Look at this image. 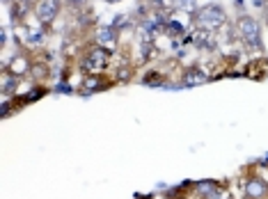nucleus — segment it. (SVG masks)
<instances>
[{
  "label": "nucleus",
  "instance_id": "f257e3e1",
  "mask_svg": "<svg viewBox=\"0 0 268 199\" xmlns=\"http://www.w3.org/2000/svg\"><path fill=\"white\" fill-rule=\"evenodd\" d=\"M222 18H225V14L220 12V7H204L202 12L197 14V26H202L204 30H213V28H218V23H222Z\"/></svg>",
  "mask_w": 268,
  "mask_h": 199
},
{
  "label": "nucleus",
  "instance_id": "f03ea898",
  "mask_svg": "<svg viewBox=\"0 0 268 199\" xmlns=\"http://www.w3.org/2000/svg\"><path fill=\"white\" fill-rule=\"evenodd\" d=\"M238 32H241V37L247 42V46H252V48H259L261 46V39H259V26L257 21H252V18H241V23H238Z\"/></svg>",
  "mask_w": 268,
  "mask_h": 199
},
{
  "label": "nucleus",
  "instance_id": "7ed1b4c3",
  "mask_svg": "<svg viewBox=\"0 0 268 199\" xmlns=\"http://www.w3.org/2000/svg\"><path fill=\"white\" fill-rule=\"evenodd\" d=\"M106 64H108V55L103 48H94L85 60V66L90 71H101V69H106Z\"/></svg>",
  "mask_w": 268,
  "mask_h": 199
},
{
  "label": "nucleus",
  "instance_id": "20e7f679",
  "mask_svg": "<svg viewBox=\"0 0 268 199\" xmlns=\"http://www.w3.org/2000/svg\"><path fill=\"white\" fill-rule=\"evenodd\" d=\"M55 14H58V0H42L37 7V16L42 18L44 23H49L55 18Z\"/></svg>",
  "mask_w": 268,
  "mask_h": 199
},
{
  "label": "nucleus",
  "instance_id": "39448f33",
  "mask_svg": "<svg viewBox=\"0 0 268 199\" xmlns=\"http://www.w3.org/2000/svg\"><path fill=\"white\" fill-rule=\"evenodd\" d=\"M99 44H101L103 48H113L115 44H117L115 28H101V30H99Z\"/></svg>",
  "mask_w": 268,
  "mask_h": 199
},
{
  "label": "nucleus",
  "instance_id": "423d86ee",
  "mask_svg": "<svg viewBox=\"0 0 268 199\" xmlns=\"http://www.w3.org/2000/svg\"><path fill=\"white\" fill-rule=\"evenodd\" d=\"M247 194L250 197H263L266 194V186H263L261 181H250V186H247Z\"/></svg>",
  "mask_w": 268,
  "mask_h": 199
},
{
  "label": "nucleus",
  "instance_id": "0eeeda50",
  "mask_svg": "<svg viewBox=\"0 0 268 199\" xmlns=\"http://www.w3.org/2000/svg\"><path fill=\"white\" fill-rule=\"evenodd\" d=\"M183 80H186L188 85H199V82H204V80H206V76H204V74H199L197 69H190V71H188V74H186V78H183Z\"/></svg>",
  "mask_w": 268,
  "mask_h": 199
},
{
  "label": "nucleus",
  "instance_id": "6e6552de",
  "mask_svg": "<svg viewBox=\"0 0 268 199\" xmlns=\"http://www.w3.org/2000/svg\"><path fill=\"white\" fill-rule=\"evenodd\" d=\"M154 2H158V5H163V0H154Z\"/></svg>",
  "mask_w": 268,
  "mask_h": 199
},
{
  "label": "nucleus",
  "instance_id": "1a4fd4ad",
  "mask_svg": "<svg viewBox=\"0 0 268 199\" xmlns=\"http://www.w3.org/2000/svg\"><path fill=\"white\" fill-rule=\"evenodd\" d=\"M71 2H83V0H71Z\"/></svg>",
  "mask_w": 268,
  "mask_h": 199
},
{
  "label": "nucleus",
  "instance_id": "9d476101",
  "mask_svg": "<svg viewBox=\"0 0 268 199\" xmlns=\"http://www.w3.org/2000/svg\"><path fill=\"white\" fill-rule=\"evenodd\" d=\"M108 2H117V0H108Z\"/></svg>",
  "mask_w": 268,
  "mask_h": 199
}]
</instances>
